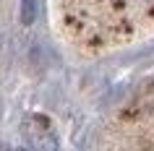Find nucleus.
<instances>
[{
    "label": "nucleus",
    "instance_id": "1",
    "mask_svg": "<svg viewBox=\"0 0 154 151\" xmlns=\"http://www.w3.org/2000/svg\"><path fill=\"white\" fill-rule=\"evenodd\" d=\"M26 138L34 146V151H57L55 133L47 128L45 117H32L26 122Z\"/></svg>",
    "mask_w": 154,
    "mask_h": 151
},
{
    "label": "nucleus",
    "instance_id": "2",
    "mask_svg": "<svg viewBox=\"0 0 154 151\" xmlns=\"http://www.w3.org/2000/svg\"><path fill=\"white\" fill-rule=\"evenodd\" d=\"M34 16H37V3L34 0H21V24H32Z\"/></svg>",
    "mask_w": 154,
    "mask_h": 151
}]
</instances>
